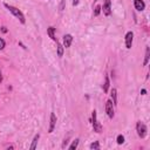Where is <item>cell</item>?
Instances as JSON below:
<instances>
[{
	"instance_id": "2e32d148",
	"label": "cell",
	"mask_w": 150,
	"mask_h": 150,
	"mask_svg": "<svg viewBox=\"0 0 150 150\" xmlns=\"http://www.w3.org/2000/svg\"><path fill=\"white\" fill-rule=\"evenodd\" d=\"M79 142H80L79 138H75V140L72 142V144L68 147V149H69V150H75V149L79 147Z\"/></svg>"
},
{
	"instance_id": "e0dca14e",
	"label": "cell",
	"mask_w": 150,
	"mask_h": 150,
	"mask_svg": "<svg viewBox=\"0 0 150 150\" xmlns=\"http://www.w3.org/2000/svg\"><path fill=\"white\" fill-rule=\"evenodd\" d=\"M89 148H90L92 150H100L101 145H100L99 141H95V142H93V143H92V144L89 145Z\"/></svg>"
},
{
	"instance_id": "3957f363",
	"label": "cell",
	"mask_w": 150,
	"mask_h": 150,
	"mask_svg": "<svg viewBox=\"0 0 150 150\" xmlns=\"http://www.w3.org/2000/svg\"><path fill=\"white\" fill-rule=\"evenodd\" d=\"M136 131H137L138 137L144 138V137L147 136V134H148V128H147V125H145L143 122L138 121V122L136 123Z\"/></svg>"
},
{
	"instance_id": "603a6c76",
	"label": "cell",
	"mask_w": 150,
	"mask_h": 150,
	"mask_svg": "<svg viewBox=\"0 0 150 150\" xmlns=\"http://www.w3.org/2000/svg\"><path fill=\"white\" fill-rule=\"evenodd\" d=\"M1 32H3V33H7V28H6L5 26H3V27H1Z\"/></svg>"
},
{
	"instance_id": "ba28073f",
	"label": "cell",
	"mask_w": 150,
	"mask_h": 150,
	"mask_svg": "<svg viewBox=\"0 0 150 150\" xmlns=\"http://www.w3.org/2000/svg\"><path fill=\"white\" fill-rule=\"evenodd\" d=\"M72 42H73V35L72 34L63 35V42H62L63 47H65V48H69L72 46Z\"/></svg>"
},
{
	"instance_id": "4fadbf2b",
	"label": "cell",
	"mask_w": 150,
	"mask_h": 150,
	"mask_svg": "<svg viewBox=\"0 0 150 150\" xmlns=\"http://www.w3.org/2000/svg\"><path fill=\"white\" fill-rule=\"evenodd\" d=\"M112 101H113V104L114 106H117V90L115 88L112 89Z\"/></svg>"
},
{
	"instance_id": "ffe728a7",
	"label": "cell",
	"mask_w": 150,
	"mask_h": 150,
	"mask_svg": "<svg viewBox=\"0 0 150 150\" xmlns=\"http://www.w3.org/2000/svg\"><path fill=\"white\" fill-rule=\"evenodd\" d=\"M5 47H6V41L3 38H0V50H3Z\"/></svg>"
},
{
	"instance_id": "7402d4cb",
	"label": "cell",
	"mask_w": 150,
	"mask_h": 150,
	"mask_svg": "<svg viewBox=\"0 0 150 150\" xmlns=\"http://www.w3.org/2000/svg\"><path fill=\"white\" fill-rule=\"evenodd\" d=\"M79 3H80V0H73V1H72V5H73V6H78Z\"/></svg>"
},
{
	"instance_id": "44dd1931",
	"label": "cell",
	"mask_w": 150,
	"mask_h": 150,
	"mask_svg": "<svg viewBox=\"0 0 150 150\" xmlns=\"http://www.w3.org/2000/svg\"><path fill=\"white\" fill-rule=\"evenodd\" d=\"M65 5H66V0H62V1L60 3V6H59V9L61 11V12L65 9Z\"/></svg>"
},
{
	"instance_id": "52a82bcc",
	"label": "cell",
	"mask_w": 150,
	"mask_h": 150,
	"mask_svg": "<svg viewBox=\"0 0 150 150\" xmlns=\"http://www.w3.org/2000/svg\"><path fill=\"white\" fill-rule=\"evenodd\" d=\"M56 124V115L54 113H50V117H49V128H48V133L52 134L54 131V128Z\"/></svg>"
},
{
	"instance_id": "ac0fdd59",
	"label": "cell",
	"mask_w": 150,
	"mask_h": 150,
	"mask_svg": "<svg viewBox=\"0 0 150 150\" xmlns=\"http://www.w3.org/2000/svg\"><path fill=\"white\" fill-rule=\"evenodd\" d=\"M101 13V5H96L95 8H94V17H99Z\"/></svg>"
},
{
	"instance_id": "5bb4252c",
	"label": "cell",
	"mask_w": 150,
	"mask_h": 150,
	"mask_svg": "<svg viewBox=\"0 0 150 150\" xmlns=\"http://www.w3.org/2000/svg\"><path fill=\"white\" fill-rule=\"evenodd\" d=\"M39 138H40V135H39V134H37V135L34 136V138H33V142H32V144H31V147H29V149H31V150H34V149L37 148V144H38Z\"/></svg>"
},
{
	"instance_id": "d4e9b609",
	"label": "cell",
	"mask_w": 150,
	"mask_h": 150,
	"mask_svg": "<svg viewBox=\"0 0 150 150\" xmlns=\"http://www.w3.org/2000/svg\"><path fill=\"white\" fill-rule=\"evenodd\" d=\"M3 82V74H1V72H0V83Z\"/></svg>"
},
{
	"instance_id": "7a4b0ae2",
	"label": "cell",
	"mask_w": 150,
	"mask_h": 150,
	"mask_svg": "<svg viewBox=\"0 0 150 150\" xmlns=\"http://www.w3.org/2000/svg\"><path fill=\"white\" fill-rule=\"evenodd\" d=\"M92 124H93V130L95 133H98V134L102 133L103 127H102V124L98 120V113H96V110L92 112Z\"/></svg>"
},
{
	"instance_id": "5b68a950",
	"label": "cell",
	"mask_w": 150,
	"mask_h": 150,
	"mask_svg": "<svg viewBox=\"0 0 150 150\" xmlns=\"http://www.w3.org/2000/svg\"><path fill=\"white\" fill-rule=\"evenodd\" d=\"M101 11L106 17L112 14V0H103V6H101Z\"/></svg>"
},
{
	"instance_id": "277c9868",
	"label": "cell",
	"mask_w": 150,
	"mask_h": 150,
	"mask_svg": "<svg viewBox=\"0 0 150 150\" xmlns=\"http://www.w3.org/2000/svg\"><path fill=\"white\" fill-rule=\"evenodd\" d=\"M106 113L109 119H113L115 115V106L113 104L112 100H107V102H106Z\"/></svg>"
},
{
	"instance_id": "8992f818",
	"label": "cell",
	"mask_w": 150,
	"mask_h": 150,
	"mask_svg": "<svg viewBox=\"0 0 150 150\" xmlns=\"http://www.w3.org/2000/svg\"><path fill=\"white\" fill-rule=\"evenodd\" d=\"M133 41H134V33L130 31V32H128V33L125 34V38H124L125 48L127 49H130L133 47Z\"/></svg>"
},
{
	"instance_id": "30bf717a",
	"label": "cell",
	"mask_w": 150,
	"mask_h": 150,
	"mask_svg": "<svg viewBox=\"0 0 150 150\" xmlns=\"http://www.w3.org/2000/svg\"><path fill=\"white\" fill-rule=\"evenodd\" d=\"M109 87H110V79H109L108 75H106V78H104V83L102 84V89H103V92H104L106 94L109 92Z\"/></svg>"
},
{
	"instance_id": "9c48e42d",
	"label": "cell",
	"mask_w": 150,
	"mask_h": 150,
	"mask_svg": "<svg viewBox=\"0 0 150 150\" xmlns=\"http://www.w3.org/2000/svg\"><path fill=\"white\" fill-rule=\"evenodd\" d=\"M134 7L136 11H138V12H142V11H144V8H145V3L143 0H134Z\"/></svg>"
},
{
	"instance_id": "9a60e30c",
	"label": "cell",
	"mask_w": 150,
	"mask_h": 150,
	"mask_svg": "<svg viewBox=\"0 0 150 150\" xmlns=\"http://www.w3.org/2000/svg\"><path fill=\"white\" fill-rule=\"evenodd\" d=\"M149 58H150V48L147 47V49H145V55H144V61H143V66H147V65H148Z\"/></svg>"
},
{
	"instance_id": "7c38bea8",
	"label": "cell",
	"mask_w": 150,
	"mask_h": 150,
	"mask_svg": "<svg viewBox=\"0 0 150 150\" xmlns=\"http://www.w3.org/2000/svg\"><path fill=\"white\" fill-rule=\"evenodd\" d=\"M63 52H65V47H63V45L56 41V53H58V56L59 58L63 56Z\"/></svg>"
},
{
	"instance_id": "cb8c5ba5",
	"label": "cell",
	"mask_w": 150,
	"mask_h": 150,
	"mask_svg": "<svg viewBox=\"0 0 150 150\" xmlns=\"http://www.w3.org/2000/svg\"><path fill=\"white\" fill-rule=\"evenodd\" d=\"M147 94V89H142L141 90V95H145Z\"/></svg>"
},
{
	"instance_id": "8fae6325",
	"label": "cell",
	"mask_w": 150,
	"mask_h": 150,
	"mask_svg": "<svg viewBox=\"0 0 150 150\" xmlns=\"http://www.w3.org/2000/svg\"><path fill=\"white\" fill-rule=\"evenodd\" d=\"M47 35H48L53 41H56V38H55V27L49 26V27L47 28Z\"/></svg>"
},
{
	"instance_id": "6da1fadb",
	"label": "cell",
	"mask_w": 150,
	"mask_h": 150,
	"mask_svg": "<svg viewBox=\"0 0 150 150\" xmlns=\"http://www.w3.org/2000/svg\"><path fill=\"white\" fill-rule=\"evenodd\" d=\"M4 6L11 13H12L21 24L23 25H25L26 24V18H25V15H24V13L21 12V11L18 8V7H15V6H13V5H8V4H6V3H4Z\"/></svg>"
},
{
	"instance_id": "d6986e66",
	"label": "cell",
	"mask_w": 150,
	"mask_h": 150,
	"mask_svg": "<svg viewBox=\"0 0 150 150\" xmlns=\"http://www.w3.org/2000/svg\"><path fill=\"white\" fill-rule=\"evenodd\" d=\"M116 142H117V144H119V145L123 144L124 143V136L123 135H119V136L116 137Z\"/></svg>"
}]
</instances>
